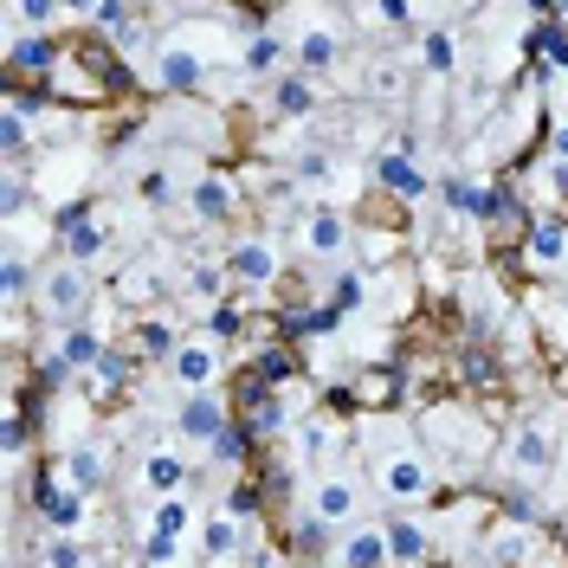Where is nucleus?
Listing matches in <instances>:
<instances>
[{
    "instance_id": "39",
    "label": "nucleus",
    "mask_w": 568,
    "mask_h": 568,
    "mask_svg": "<svg viewBox=\"0 0 568 568\" xmlns=\"http://www.w3.org/2000/svg\"><path fill=\"white\" fill-rule=\"evenodd\" d=\"M181 556V536H169V530H149L142 536V562L149 568H169Z\"/></svg>"
},
{
    "instance_id": "37",
    "label": "nucleus",
    "mask_w": 568,
    "mask_h": 568,
    "mask_svg": "<svg viewBox=\"0 0 568 568\" xmlns=\"http://www.w3.org/2000/svg\"><path fill=\"white\" fill-rule=\"evenodd\" d=\"M45 568H91V549L78 536H52L45 542Z\"/></svg>"
},
{
    "instance_id": "17",
    "label": "nucleus",
    "mask_w": 568,
    "mask_h": 568,
    "mask_svg": "<svg viewBox=\"0 0 568 568\" xmlns=\"http://www.w3.org/2000/svg\"><path fill=\"white\" fill-rule=\"evenodd\" d=\"M349 246V220L336 207H317L304 220V252H317V258H336V252Z\"/></svg>"
},
{
    "instance_id": "2",
    "label": "nucleus",
    "mask_w": 568,
    "mask_h": 568,
    "mask_svg": "<svg viewBox=\"0 0 568 568\" xmlns=\"http://www.w3.org/2000/svg\"><path fill=\"white\" fill-rule=\"evenodd\" d=\"M497 465L510 471V478H549L556 465H562V446L549 439V426H517L504 446H497Z\"/></svg>"
},
{
    "instance_id": "6",
    "label": "nucleus",
    "mask_w": 568,
    "mask_h": 568,
    "mask_svg": "<svg viewBox=\"0 0 568 568\" xmlns=\"http://www.w3.org/2000/svg\"><path fill=\"white\" fill-rule=\"evenodd\" d=\"M226 426H233V407H226L213 388H187V400L175 407V433H181V439H201V446H213Z\"/></svg>"
},
{
    "instance_id": "20",
    "label": "nucleus",
    "mask_w": 568,
    "mask_h": 568,
    "mask_svg": "<svg viewBox=\"0 0 568 568\" xmlns=\"http://www.w3.org/2000/svg\"><path fill=\"white\" fill-rule=\"evenodd\" d=\"M272 104H278V116H311V110H317L311 71H284V78H272Z\"/></svg>"
},
{
    "instance_id": "1",
    "label": "nucleus",
    "mask_w": 568,
    "mask_h": 568,
    "mask_svg": "<svg viewBox=\"0 0 568 568\" xmlns=\"http://www.w3.org/2000/svg\"><path fill=\"white\" fill-rule=\"evenodd\" d=\"M426 433H439L433 453L446 465H465V471H478V459L491 453V433L471 420V414H453V407H433V414H426Z\"/></svg>"
},
{
    "instance_id": "10",
    "label": "nucleus",
    "mask_w": 568,
    "mask_h": 568,
    "mask_svg": "<svg viewBox=\"0 0 568 568\" xmlns=\"http://www.w3.org/2000/svg\"><path fill=\"white\" fill-rule=\"evenodd\" d=\"M155 84L175 91V98H194V91L207 84V59H201L194 45H162V59H155Z\"/></svg>"
},
{
    "instance_id": "32",
    "label": "nucleus",
    "mask_w": 568,
    "mask_h": 568,
    "mask_svg": "<svg viewBox=\"0 0 568 568\" xmlns=\"http://www.w3.org/2000/svg\"><path fill=\"white\" fill-rule=\"evenodd\" d=\"M420 65L433 71V78H453V65H459V45H453V33H446V27H426Z\"/></svg>"
},
{
    "instance_id": "3",
    "label": "nucleus",
    "mask_w": 568,
    "mask_h": 568,
    "mask_svg": "<svg viewBox=\"0 0 568 568\" xmlns=\"http://www.w3.org/2000/svg\"><path fill=\"white\" fill-rule=\"evenodd\" d=\"M33 517L45 524V530L78 536V524L91 517V497H84V491H71V485H65V471H39V485H33Z\"/></svg>"
},
{
    "instance_id": "26",
    "label": "nucleus",
    "mask_w": 568,
    "mask_h": 568,
    "mask_svg": "<svg viewBox=\"0 0 568 568\" xmlns=\"http://www.w3.org/2000/svg\"><path fill=\"white\" fill-rule=\"evenodd\" d=\"M187 207H194V220H226V213H233V187L220 175H201L187 187Z\"/></svg>"
},
{
    "instance_id": "12",
    "label": "nucleus",
    "mask_w": 568,
    "mask_h": 568,
    "mask_svg": "<svg viewBox=\"0 0 568 568\" xmlns=\"http://www.w3.org/2000/svg\"><path fill=\"white\" fill-rule=\"evenodd\" d=\"M187 478H194V465L181 459L175 446H149V453H142V491L149 497H181Z\"/></svg>"
},
{
    "instance_id": "8",
    "label": "nucleus",
    "mask_w": 568,
    "mask_h": 568,
    "mask_svg": "<svg viewBox=\"0 0 568 568\" xmlns=\"http://www.w3.org/2000/svg\"><path fill=\"white\" fill-rule=\"evenodd\" d=\"M382 491H388L394 504H426V497H433V465H426L420 453H388V459H382Z\"/></svg>"
},
{
    "instance_id": "31",
    "label": "nucleus",
    "mask_w": 568,
    "mask_h": 568,
    "mask_svg": "<svg viewBox=\"0 0 568 568\" xmlns=\"http://www.w3.org/2000/svg\"><path fill=\"white\" fill-rule=\"evenodd\" d=\"M278 59H284V39L278 33H258L246 39V52H240V65H246V78H265V71H278Z\"/></svg>"
},
{
    "instance_id": "4",
    "label": "nucleus",
    "mask_w": 568,
    "mask_h": 568,
    "mask_svg": "<svg viewBox=\"0 0 568 568\" xmlns=\"http://www.w3.org/2000/svg\"><path fill=\"white\" fill-rule=\"evenodd\" d=\"M98 304V284H91V265H59V272H45L39 278V311L45 317H59V323H71L78 311H91Z\"/></svg>"
},
{
    "instance_id": "27",
    "label": "nucleus",
    "mask_w": 568,
    "mask_h": 568,
    "mask_svg": "<svg viewBox=\"0 0 568 568\" xmlns=\"http://www.w3.org/2000/svg\"><path fill=\"white\" fill-rule=\"evenodd\" d=\"M71 375H78V368L65 362V349H59V343L33 355V388H39V400H52V394H65V382H71Z\"/></svg>"
},
{
    "instance_id": "50",
    "label": "nucleus",
    "mask_w": 568,
    "mask_h": 568,
    "mask_svg": "<svg viewBox=\"0 0 568 568\" xmlns=\"http://www.w3.org/2000/svg\"><path fill=\"white\" fill-rule=\"evenodd\" d=\"M130 7H155V0H130Z\"/></svg>"
},
{
    "instance_id": "11",
    "label": "nucleus",
    "mask_w": 568,
    "mask_h": 568,
    "mask_svg": "<svg viewBox=\"0 0 568 568\" xmlns=\"http://www.w3.org/2000/svg\"><path fill=\"white\" fill-rule=\"evenodd\" d=\"M226 272H233V284H278L284 265H278V246L252 233V240H240V246L226 252Z\"/></svg>"
},
{
    "instance_id": "44",
    "label": "nucleus",
    "mask_w": 568,
    "mask_h": 568,
    "mask_svg": "<svg viewBox=\"0 0 568 568\" xmlns=\"http://www.w3.org/2000/svg\"><path fill=\"white\" fill-rule=\"evenodd\" d=\"M226 278H233L226 265H194V272H187V284H194L201 297H220V291H226Z\"/></svg>"
},
{
    "instance_id": "9",
    "label": "nucleus",
    "mask_w": 568,
    "mask_h": 568,
    "mask_svg": "<svg viewBox=\"0 0 568 568\" xmlns=\"http://www.w3.org/2000/svg\"><path fill=\"white\" fill-rule=\"evenodd\" d=\"M375 181L388 187V201H407V207H420L426 194H433V175H426V169L414 162V155H400V149H388V155H382Z\"/></svg>"
},
{
    "instance_id": "51",
    "label": "nucleus",
    "mask_w": 568,
    "mask_h": 568,
    "mask_svg": "<svg viewBox=\"0 0 568 568\" xmlns=\"http://www.w3.org/2000/svg\"><path fill=\"white\" fill-rule=\"evenodd\" d=\"M91 568H98V562H91Z\"/></svg>"
},
{
    "instance_id": "14",
    "label": "nucleus",
    "mask_w": 568,
    "mask_h": 568,
    "mask_svg": "<svg viewBox=\"0 0 568 568\" xmlns=\"http://www.w3.org/2000/svg\"><path fill=\"white\" fill-rule=\"evenodd\" d=\"M439 201H446V213L453 220H478L485 226V213H491V181H471V175H446L439 181Z\"/></svg>"
},
{
    "instance_id": "15",
    "label": "nucleus",
    "mask_w": 568,
    "mask_h": 568,
    "mask_svg": "<svg viewBox=\"0 0 568 568\" xmlns=\"http://www.w3.org/2000/svg\"><path fill=\"white\" fill-rule=\"evenodd\" d=\"M524 258H530L536 272H556V265H568V220H536L530 240H524Z\"/></svg>"
},
{
    "instance_id": "49",
    "label": "nucleus",
    "mask_w": 568,
    "mask_h": 568,
    "mask_svg": "<svg viewBox=\"0 0 568 568\" xmlns=\"http://www.w3.org/2000/svg\"><path fill=\"white\" fill-rule=\"evenodd\" d=\"M556 20H562V27H568V0H556Z\"/></svg>"
},
{
    "instance_id": "41",
    "label": "nucleus",
    "mask_w": 568,
    "mask_h": 568,
    "mask_svg": "<svg viewBox=\"0 0 568 568\" xmlns=\"http://www.w3.org/2000/svg\"><path fill=\"white\" fill-rule=\"evenodd\" d=\"M291 181H304V187H317V181H329V155H323V149H304V155L291 162Z\"/></svg>"
},
{
    "instance_id": "18",
    "label": "nucleus",
    "mask_w": 568,
    "mask_h": 568,
    "mask_svg": "<svg viewBox=\"0 0 568 568\" xmlns=\"http://www.w3.org/2000/svg\"><path fill=\"white\" fill-rule=\"evenodd\" d=\"M59 349H65V362H71V368H78V375H91V368L104 362L110 336H98L91 323H65V329H59Z\"/></svg>"
},
{
    "instance_id": "19",
    "label": "nucleus",
    "mask_w": 568,
    "mask_h": 568,
    "mask_svg": "<svg viewBox=\"0 0 568 568\" xmlns=\"http://www.w3.org/2000/svg\"><path fill=\"white\" fill-rule=\"evenodd\" d=\"M382 530H388V556L400 568H414V562H426V556H433V536H426L414 517H394V524H382Z\"/></svg>"
},
{
    "instance_id": "46",
    "label": "nucleus",
    "mask_w": 568,
    "mask_h": 568,
    "mask_svg": "<svg viewBox=\"0 0 568 568\" xmlns=\"http://www.w3.org/2000/svg\"><path fill=\"white\" fill-rule=\"evenodd\" d=\"M382 20L388 27H414V0H382Z\"/></svg>"
},
{
    "instance_id": "34",
    "label": "nucleus",
    "mask_w": 568,
    "mask_h": 568,
    "mask_svg": "<svg viewBox=\"0 0 568 568\" xmlns=\"http://www.w3.org/2000/svg\"><path fill=\"white\" fill-rule=\"evenodd\" d=\"M27 116H33V110L20 104V98H7V116H0V149H7V162H20V155H27V130H33Z\"/></svg>"
},
{
    "instance_id": "13",
    "label": "nucleus",
    "mask_w": 568,
    "mask_h": 568,
    "mask_svg": "<svg viewBox=\"0 0 568 568\" xmlns=\"http://www.w3.org/2000/svg\"><path fill=\"white\" fill-rule=\"evenodd\" d=\"M123 349L136 355V362H175L181 329L169 317H136V323H130V343H123Z\"/></svg>"
},
{
    "instance_id": "5",
    "label": "nucleus",
    "mask_w": 568,
    "mask_h": 568,
    "mask_svg": "<svg viewBox=\"0 0 568 568\" xmlns=\"http://www.w3.org/2000/svg\"><path fill=\"white\" fill-rule=\"evenodd\" d=\"M59 65H65V39H52V33H13L7 39V78H13V84H52Z\"/></svg>"
},
{
    "instance_id": "30",
    "label": "nucleus",
    "mask_w": 568,
    "mask_h": 568,
    "mask_svg": "<svg viewBox=\"0 0 568 568\" xmlns=\"http://www.w3.org/2000/svg\"><path fill=\"white\" fill-rule=\"evenodd\" d=\"M246 368L258 375V382H265V388H284V382H297V368H304V362H297L291 349H258Z\"/></svg>"
},
{
    "instance_id": "24",
    "label": "nucleus",
    "mask_w": 568,
    "mask_h": 568,
    "mask_svg": "<svg viewBox=\"0 0 568 568\" xmlns=\"http://www.w3.org/2000/svg\"><path fill=\"white\" fill-rule=\"evenodd\" d=\"M355 478H323L317 491H311V510H317V517H329V524H349L355 517Z\"/></svg>"
},
{
    "instance_id": "33",
    "label": "nucleus",
    "mask_w": 568,
    "mask_h": 568,
    "mask_svg": "<svg viewBox=\"0 0 568 568\" xmlns=\"http://www.w3.org/2000/svg\"><path fill=\"white\" fill-rule=\"evenodd\" d=\"M136 201L142 207H169V201H175V169H169V162H149L136 175Z\"/></svg>"
},
{
    "instance_id": "29",
    "label": "nucleus",
    "mask_w": 568,
    "mask_h": 568,
    "mask_svg": "<svg viewBox=\"0 0 568 568\" xmlns=\"http://www.w3.org/2000/svg\"><path fill=\"white\" fill-rule=\"evenodd\" d=\"M65 0H13V33H52Z\"/></svg>"
},
{
    "instance_id": "38",
    "label": "nucleus",
    "mask_w": 568,
    "mask_h": 568,
    "mask_svg": "<svg viewBox=\"0 0 568 568\" xmlns=\"http://www.w3.org/2000/svg\"><path fill=\"white\" fill-rule=\"evenodd\" d=\"M91 27L116 39L123 27H136V13H130V0H98V13H91Z\"/></svg>"
},
{
    "instance_id": "35",
    "label": "nucleus",
    "mask_w": 568,
    "mask_h": 568,
    "mask_svg": "<svg viewBox=\"0 0 568 568\" xmlns=\"http://www.w3.org/2000/svg\"><path fill=\"white\" fill-rule=\"evenodd\" d=\"M27 291H33V258H27V252H7V258H0V297L20 304Z\"/></svg>"
},
{
    "instance_id": "16",
    "label": "nucleus",
    "mask_w": 568,
    "mask_h": 568,
    "mask_svg": "<svg viewBox=\"0 0 568 568\" xmlns=\"http://www.w3.org/2000/svg\"><path fill=\"white\" fill-rule=\"evenodd\" d=\"M59 471H65V485H71V491H84V497H98V491L110 485V459L98 453V446H71Z\"/></svg>"
},
{
    "instance_id": "36",
    "label": "nucleus",
    "mask_w": 568,
    "mask_h": 568,
    "mask_svg": "<svg viewBox=\"0 0 568 568\" xmlns=\"http://www.w3.org/2000/svg\"><path fill=\"white\" fill-rule=\"evenodd\" d=\"M329 304H336V311H362V304H368V272H362V265L336 272V278H329Z\"/></svg>"
},
{
    "instance_id": "40",
    "label": "nucleus",
    "mask_w": 568,
    "mask_h": 568,
    "mask_svg": "<svg viewBox=\"0 0 568 568\" xmlns=\"http://www.w3.org/2000/svg\"><path fill=\"white\" fill-rule=\"evenodd\" d=\"M149 530L181 536V530H187V504H181V497H155V517H149Z\"/></svg>"
},
{
    "instance_id": "42",
    "label": "nucleus",
    "mask_w": 568,
    "mask_h": 568,
    "mask_svg": "<svg viewBox=\"0 0 568 568\" xmlns=\"http://www.w3.org/2000/svg\"><path fill=\"white\" fill-rule=\"evenodd\" d=\"M27 433H33V426H27V407L13 400V407H7V426H0V446H7V453H27Z\"/></svg>"
},
{
    "instance_id": "25",
    "label": "nucleus",
    "mask_w": 568,
    "mask_h": 568,
    "mask_svg": "<svg viewBox=\"0 0 568 568\" xmlns=\"http://www.w3.org/2000/svg\"><path fill=\"white\" fill-rule=\"evenodd\" d=\"M336 59H343L336 33H329V27H304V39H297V71H311V78H317V71H329Z\"/></svg>"
},
{
    "instance_id": "45",
    "label": "nucleus",
    "mask_w": 568,
    "mask_h": 568,
    "mask_svg": "<svg viewBox=\"0 0 568 568\" xmlns=\"http://www.w3.org/2000/svg\"><path fill=\"white\" fill-rule=\"evenodd\" d=\"M207 329H213V336H240V329H246V317H240V304H220V311L207 317Z\"/></svg>"
},
{
    "instance_id": "21",
    "label": "nucleus",
    "mask_w": 568,
    "mask_h": 568,
    "mask_svg": "<svg viewBox=\"0 0 568 568\" xmlns=\"http://www.w3.org/2000/svg\"><path fill=\"white\" fill-rule=\"evenodd\" d=\"M169 368H175V382H181V388H207V382H213V368H220V355H213V343H181Z\"/></svg>"
},
{
    "instance_id": "47",
    "label": "nucleus",
    "mask_w": 568,
    "mask_h": 568,
    "mask_svg": "<svg viewBox=\"0 0 568 568\" xmlns=\"http://www.w3.org/2000/svg\"><path fill=\"white\" fill-rule=\"evenodd\" d=\"M549 155H562L568 162V123H549Z\"/></svg>"
},
{
    "instance_id": "28",
    "label": "nucleus",
    "mask_w": 568,
    "mask_h": 568,
    "mask_svg": "<svg viewBox=\"0 0 568 568\" xmlns=\"http://www.w3.org/2000/svg\"><path fill=\"white\" fill-rule=\"evenodd\" d=\"M329 530H336V524L317 517V510H311V517H297V524H291V556H297V562H317L323 549H329Z\"/></svg>"
},
{
    "instance_id": "22",
    "label": "nucleus",
    "mask_w": 568,
    "mask_h": 568,
    "mask_svg": "<svg viewBox=\"0 0 568 568\" xmlns=\"http://www.w3.org/2000/svg\"><path fill=\"white\" fill-rule=\"evenodd\" d=\"M240 549H246L240 517H226V510H220V517H207V524H201V556H213V562H233Z\"/></svg>"
},
{
    "instance_id": "23",
    "label": "nucleus",
    "mask_w": 568,
    "mask_h": 568,
    "mask_svg": "<svg viewBox=\"0 0 568 568\" xmlns=\"http://www.w3.org/2000/svg\"><path fill=\"white\" fill-rule=\"evenodd\" d=\"M388 530H368V524H355V536L343 542V568H388Z\"/></svg>"
},
{
    "instance_id": "43",
    "label": "nucleus",
    "mask_w": 568,
    "mask_h": 568,
    "mask_svg": "<svg viewBox=\"0 0 568 568\" xmlns=\"http://www.w3.org/2000/svg\"><path fill=\"white\" fill-rule=\"evenodd\" d=\"M27 201H33V187H27V181H20V175H7V194H0V220L13 226V220L27 213Z\"/></svg>"
},
{
    "instance_id": "48",
    "label": "nucleus",
    "mask_w": 568,
    "mask_h": 568,
    "mask_svg": "<svg viewBox=\"0 0 568 568\" xmlns=\"http://www.w3.org/2000/svg\"><path fill=\"white\" fill-rule=\"evenodd\" d=\"M65 13H78V20H91V13H98V0H65Z\"/></svg>"
},
{
    "instance_id": "7",
    "label": "nucleus",
    "mask_w": 568,
    "mask_h": 568,
    "mask_svg": "<svg viewBox=\"0 0 568 568\" xmlns=\"http://www.w3.org/2000/svg\"><path fill=\"white\" fill-rule=\"evenodd\" d=\"M407 375L394 368V362H375V368H355V382H349V407L355 414H388V407H400L407 400Z\"/></svg>"
}]
</instances>
